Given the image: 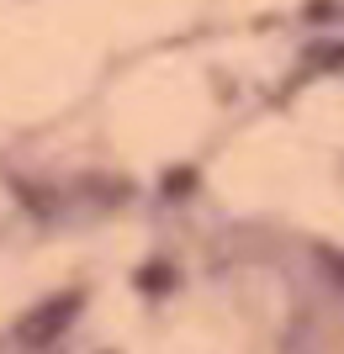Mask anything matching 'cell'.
<instances>
[{"instance_id": "6da1fadb", "label": "cell", "mask_w": 344, "mask_h": 354, "mask_svg": "<svg viewBox=\"0 0 344 354\" xmlns=\"http://www.w3.org/2000/svg\"><path fill=\"white\" fill-rule=\"evenodd\" d=\"M75 312V296H64V301H53V307H43L37 317H27V328H21V339L27 344H43L53 339V333H64V317Z\"/></svg>"}]
</instances>
